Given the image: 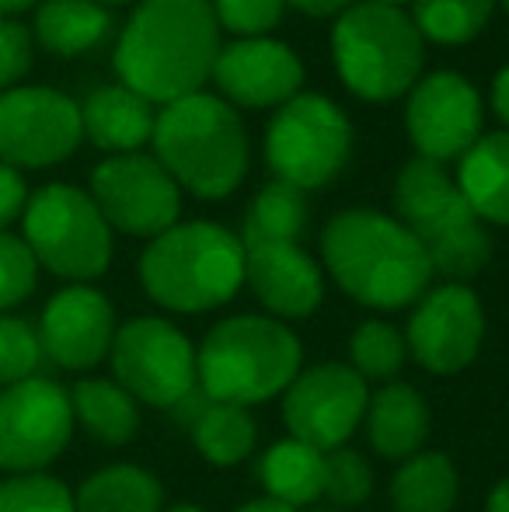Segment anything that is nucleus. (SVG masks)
Returning <instances> with one entry per match:
<instances>
[{
  "label": "nucleus",
  "mask_w": 509,
  "mask_h": 512,
  "mask_svg": "<svg viewBox=\"0 0 509 512\" xmlns=\"http://www.w3.org/2000/svg\"><path fill=\"white\" fill-rule=\"evenodd\" d=\"M220 46L210 0H140L123 25L112 67L119 84L150 105H171L203 91Z\"/></svg>",
  "instance_id": "nucleus-1"
},
{
  "label": "nucleus",
  "mask_w": 509,
  "mask_h": 512,
  "mask_svg": "<svg viewBox=\"0 0 509 512\" xmlns=\"http://www.w3.org/2000/svg\"><path fill=\"white\" fill-rule=\"evenodd\" d=\"M321 262L346 297L370 310H401L433 283L419 237L377 209H342L321 230Z\"/></svg>",
  "instance_id": "nucleus-2"
},
{
  "label": "nucleus",
  "mask_w": 509,
  "mask_h": 512,
  "mask_svg": "<svg viewBox=\"0 0 509 512\" xmlns=\"http://www.w3.org/2000/svg\"><path fill=\"white\" fill-rule=\"evenodd\" d=\"M150 147L178 189L210 203L231 196L252 164V143L238 108L210 91L161 105Z\"/></svg>",
  "instance_id": "nucleus-3"
},
{
  "label": "nucleus",
  "mask_w": 509,
  "mask_h": 512,
  "mask_svg": "<svg viewBox=\"0 0 509 512\" xmlns=\"http://www.w3.org/2000/svg\"><path fill=\"white\" fill-rule=\"evenodd\" d=\"M140 286L175 314L217 310L245 286V244L213 220H178L143 248Z\"/></svg>",
  "instance_id": "nucleus-4"
},
{
  "label": "nucleus",
  "mask_w": 509,
  "mask_h": 512,
  "mask_svg": "<svg viewBox=\"0 0 509 512\" xmlns=\"http://www.w3.org/2000/svg\"><path fill=\"white\" fill-rule=\"evenodd\" d=\"M300 370V338L283 321L262 314L224 317L196 349V373L206 398L238 408L283 398Z\"/></svg>",
  "instance_id": "nucleus-5"
},
{
  "label": "nucleus",
  "mask_w": 509,
  "mask_h": 512,
  "mask_svg": "<svg viewBox=\"0 0 509 512\" xmlns=\"http://www.w3.org/2000/svg\"><path fill=\"white\" fill-rule=\"evenodd\" d=\"M332 63L349 95L387 105L426 74V39L405 7L356 0L332 25Z\"/></svg>",
  "instance_id": "nucleus-6"
},
{
  "label": "nucleus",
  "mask_w": 509,
  "mask_h": 512,
  "mask_svg": "<svg viewBox=\"0 0 509 512\" xmlns=\"http://www.w3.org/2000/svg\"><path fill=\"white\" fill-rule=\"evenodd\" d=\"M394 220L426 248L433 272L447 283L478 276L492 258V237L457 189V178L426 157H412L394 178Z\"/></svg>",
  "instance_id": "nucleus-7"
},
{
  "label": "nucleus",
  "mask_w": 509,
  "mask_h": 512,
  "mask_svg": "<svg viewBox=\"0 0 509 512\" xmlns=\"http://www.w3.org/2000/svg\"><path fill=\"white\" fill-rule=\"evenodd\" d=\"M21 230L39 269L67 283H91L109 272L112 227L91 192L77 185L53 182L35 189L21 213Z\"/></svg>",
  "instance_id": "nucleus-8"
},
{
  "label": "nucleus",
  "mask_w": 509,
  "mask_h": 512,
  "mask_svg": "<svg viewBox=\"0 0 509 512\" xmlns=\"http://www.w3.org/2000/svg\"><path fill=\"white\" fill-rule=\"evenodd\" d=\"M353 154V122L328 95L300 91L276 108L265 129V161L276 182L293 189H325Z\"/></svg>",
  "instance_id": "nucleus-9"
},
{
  "label": "nucleus",
  "mask_w": 509,
  "mask_h": 512,
  "mask_svg": "<svg viewBox=\"0 0 509 512\" xmlns=\"http://www.w3.org/2000/svg\"><path fill=\"white\" fill-rule=\"evenodd\" d=\"M112 373L136 405L171 411L199 387L196 345L168 317H133L112 342Z\"/></svg>",
  "instance_id": "nucleus-10"
},
{
  "label": "nucleus",
  "mask_w": 509,
  "mask_h": 512,
  "mask_svg": "<svg viewBox=\"0 0 509 512\" xmlns=\"http://www.w3.org/2000/svg\"><path fill=\"white\" fill-rule=\"evenodd\" d=\"M84 143L81 105L42 84L0 95V164L14 171L56 168Z\"/></svg>",
  "instance_id": "nucleus-11"
},
{
  "label": "nucleus",
  "mask_w": 509,
  "mask_h": 512,
  "mask_svg": "<svg viewBox=\"0 0 509 512\" xmlns=\"http://www.w3.org/2000/svg\"><path fill=\"white\" fill-rule=\"evenodd\" d=\"M70 391L49 377H28L0 391V471L42 474L74 436Z\"/></svg>",
  "instance_id": "nucleus-12"
},
{
  "label": "nucleus",
  "mask_w": 509,
  "mask_h": 512,
  "mask_svg": "<svg viewBox=\"0 0 509 512\" xmlns=\"http://www.w3.org/2000/svg\"><path fill=\"white\" fill-rule=\"evenodd\" d=\"M91 199L102 209L112 234L154 241L182 216V189L157 157L119 154L91 171Z\"/></svg>",
  "instance_id": "nucleus-13"
},
{
  "label": "nucleus",
  "mask_w": 509,
  "mask_h": 512,
  "mask_svg": "<svg viewBox=\"0 0 509 512\" xmlns=\"http://www.w3.org/2000/svg\"><path fill=\"white\" fill-rule=\"evenodd\" d=\"M370 387L353 366L318 363L300 370L283 394V422L293 439L332 453L363 425Z\"/></svg>",
  "instance_id": "nucleus-14"
},
{
  "label": "nucleus",
  "mask_w": 509,
  "mask_h": 512,
  "mask_svg": "<svg viewBox=\"0 0 509 512\" xmlns=\"http://www.w3.org/2000/svg\"><path fill=\"white\" fill-rule=\"evenodd\" d=\"M485 105L478 88L457 70H429L408 91L405 129L426 161H461L482 140Z\"/></svg>",
  "instance_id": "nucleus-15"
},
{
  "label": "nucleus",
  "mask_w": 509,
  "mask_h": 512,
  "mask_svg": "<svg viewBox=\"0 0 509 512\" xmlns=\"http://www.w3.org/2000/svg\"><path fill=\"white\" fill-rule=\"evenodd\" d=\"M485 338V310L475 290L464 283H443L415 300L405 345L422 370L436 377L461 373L475 363Z\"/></svg>",
  "instance_id": "nucleus-16"
},
{
  "label": "nucleus",
  "mask_w": 509,
  "mask_h": 512,
  "mask_svg": "<svg viewBox=\"0 0 509 512\" xmlns=\"http://www.w3.org/2000/svg\"><path fill=\"white\" fill-rule=\"evenodd\" d=\"M35 331H39L42 359L70 373L95 370L116 342V307L95 286L70 283L42 307Z\"/></svg>",
  "instance_id": "nucleus-17"
},
{
  "label": "nucleus",
  "mask_w": 509,
  "mask_h": 512,
  "mask_svg": "<svg viewBox=\"0 0 509 512\" xmlns=\"http://www.w3.org/2000/svg\"><path fill=\"white\" fill-rule=\"evenodd\" d=\"M304 77V60L297 56V49L258 35V39H234L220 46L210 81L217 84L227 105L262 112L297 98Z\"/></svg>",
  "instance_id": "nucleus-18"
},
{
  "label": "nucleus",
  "mask_w": 509,
  "mask_h": 512,
  "mask_svg": "<svg viewBox=\"0 0 509 512\" xmlns=\"http://www.w3.org/2000/svg\"><path fill=\"white\" fill-rule=\"evenodd\" d=\"M245 286L283 324L311 317L325 300V272L300 244L245 248Z\"/></svg>",
  "instance_id": "nucleus-19"
},
{
  "label": "nucleus",
  "mask_w": 509,
  "mask_h": 512,
  "mask_svg": "<svg viewBox=\"0 0 509 512\" xmlns=\"http://www.w3.org/2000/svg\"><path fill=\"white\" fill-rule=\"evenodd\" d=\"M171 415L189 432L196 450L203 453V460H210V464L234 467L252 457L258 429H255V418L248 415V408L213 401V398H206L203 387H196V391L185 394V398L171 408Z\"/></svg>",
  "instance_id": "nucleus-20"
},
{
  "label": "nucleus",
  "mask_w": 509,
  "mask_h": 512,
  "mask_svg": "<svg viewBox=\"0 0 509 512\" xmlns=\"http://www.w3.org/2000/svg\"><path fill=\"white\" fill-rule=\"evenodd\" d=\"M154 122V105L136 91H129L126 84L98 88L81 102L84 140H91L109 157L140 154L143 143H150V136H154Z\"/></svg>",
  "instance_id": "nucleus-21"
},
{
  "label": "nucleus",
  "mask_w": 509,
  "mask_h": 512,
  "mask_svg": "<svg viewBox=\"0 0 509 512\" xmlns=\"http://www.w3.org/2000/svg\"><path fill=\"white\" fill-rule=\"evenodd\" d=\"M367 439L381 457L387 460H408L422 453L429 439V408L422 394L405 380H391L370 398L367 415Z\"/></svg>",
  "instance_id": "nucleus-22"
},
{
  "label": "nucleus",
  "mask_w": 509,
  "mask_h": 512,
  "mask_svg": "<svg viewBox=\"0 0 509 512\" xmlns=\"http://www.w3.org/2000/svg\"><path fill=\"white\" fill-rule=\"evenodd\" d=\"M457 189L482 223L509 227V129L482 133L461 157Z\"/></svg>",
  "instance_id": "nucleus-23"
},
{
  "label": "nucleus",
  "mask_w": 509,
  "mask_h": 512,
  "mask_svg": "<svg viewBox=\"0 0 509 512\" xmlns=\"http://www.w3.org/2000/svg\"><path fill=\"white\" fill-rule=\"evenodd\" d=\"M112 14L95 0H42L35 7L32 39L46 53L74 60L98 46L109 35Z\"/></svg>",
  "instance_id": "nucleus-24"
},
{
  "label": "nucleus",
  "mask_w": 509,
  "mask_h": 512,
  "mask_svg": "<svg viewBox=\"0 0 509 512\" xmlns=\"http://www.w3.org/2000/svg\"><path fill=\"white\" fill-rule=\"evenodd\" d=\"M258 478H262L269 499L290 509H307L325 495V453L286 436L262 453Z\"/></svg>",
  "instance_id": "nucleus-25"
},
{
  "label": "nucleus",
  "mask_w": 509,
  "mask_h": 512,
  "mask_svg": "<svg viewBox=\"0 0 509 512\" xmlns=\"http://www.w3.org/2000/svg\"><path fill=\"white\" fill-rule=\"evenodd\" d=\"M77 512H164V485L136 464H109L74 492Z\"/></svg>",
  "instance_id": "nucleus-26"
},
{
  "label": "nucleus",
  "mask_w": 509,
  "mask_h": 512,
  "mask_svg": "<svg viewBox=\"0 0 509 512\" xmlns=\"http://www.w3.org/2000/svg\"><path fill=\"white\" fill-rule=\"evenodd\" d=\"M461 492L457 467L447 453L422 450L401 460L391 478V506L394 512H450Z\"/></svg>",
  "instance_id": "nucleus-27"
},
{
  "label": "nucleus",
  "mask_w": 509,
  "mask_h": 512,
  "mask_svg": "<svg viewBox=\"0 0 509 512\" xmlns=\"http://www.w3.org/2000/svg\"><path fill=\"white\" fill-rule=\"evenodd\" d=\"M74 422L84 425V432L109 446H123L140 432V405L116 384V380L84 377L70 391Z\"/></svg>",
  "instance_id": "nucleus-28"
},
{
  "label": "nucleus",
  "mask_w": 509,
  "mask_h": 512,
  "mask_svg": "<svg viewBox=\"0 0 509 512\" xmlns=\"http://www.w3.org/2000/svg\"><path fill=\"white\" fill-rule=\"evenodd\" d=\"M307 230V199L300 189L283 182H272L255 192V199L245 209L241 223V244L258 248V244H300Z\"/></svg>",
  "instance_id": "nucleus-29"
},
{
  "label": "nucleus",
  "mask_w": 509,
  "mask_h": 512,
  "mask_svg": "<svg viewBox=\"0 0 509 512\" xmlns=\"http://www.w3.org/2000/svg\"><path fill=\"white\" fill-rule=\"evenodd\" d=\"M499 0H412L419 35L436 46H468L489 28Z\"/></svg>",
  "instance_id": "nucleus-30"
},
{
  "label": "nucleus",
  "mask_w": 509,
  "mask_h": 512,
  "mask_svg": "<svg viewBox=\"0 0 509 512\" xmlns=\"http://www.w3.org/2000/svg\"><path fill=\"white\" fill-rule=\"evenodd\" d=\"M349 356H353V370L363 380H387L391 384L398 377V370L408 359V345L394 324L387 321H363L349 338Z\"/></svg>",
  "instance_id": "nucleus-31"
},
{
  "label": "nucleus",
  "mask_w": 509,
  "mask_h": 512,
  "mask_svg": "<svg viewBox=\"0 0 509 512\" xmlns=\"http://www.w3.org/2000/svg\"><path fill=\"white\" fill-rule=\"evenodd\" d=\"M0 512H77L74 492L53 474H11L0 481Z\"/></svg>",
  "instance_id": "nucleus-32"
},
{
  "label": "nucleus",
  "mask_w": 509,
  "mask_h": 512,
  "mask_svg": "<svg viewBox=\"0 0 509 512\" xmlns=\"http://www.w3.org/2000/svg\"><path fill=\"white\" fill-rule=\"evenodd\" d=\"M39 363L42 345L35 324H28L25 317L0 314V391L39 377Z\"/></svg>",
  "instance_id": "nucleus-33"
},
{
  "label": "nucleus",
  "mask_w": 509,
  "mask_h": 512,
  "mask_svg": "<svg viewBox=\"0 0 509 512\" xmlns=\"http://www.w3.org/2000/svg\"><path fill=\"white\" fill-rule=\"evenodd\" d=\"M374 492V474L370 464L356 450H339L325 453V499L335 509H356L370 499Z\"/></svg>",
  "instance_id": "nucleus-34"
},
{
  "label": "nucleus",
  "mask_w": 509,
  "mask_h": 512,
  "mask_svg": "<svg viewBox=\"0 0 509 512\" xmlns=\"http://www.w3.org/2000/svg\"><path fill=\"white\" fill-rule=\"evenodd\" d=\"M39 286V262L25 237L0 230V314L21 307Z\"/></svg>",
  "instance_id": "nucleus-35"
},
{
  "label": "nucleus",
  "mask_w": 509,
  "mask_h": 512,
  "mask_svg": "<svg viewBox=\"0 0 509 512\" xmlns=\"http://www.w3.org/2000/svg\"><path fill=\"white\" fill-rule=\"evenodd\" d=\"M210 7L217 14L220 32L227 28L238 39H258L283 21L286 0H210Z\"/></svg>",
  "instance_id": "nucleus-36"
},
{
  "label": "nucleus",
  "mask_w": 509,
  "mask_h": 512,
  "mask_svg": "<svg viewBox=\"0 0 509 512\" xmlns=\"http://www.w3.org/2000/svg\"><path fill=\"white\" fill-rule=\"evenodd\" d=\"M35 63V39L32 28L14 18H0V95L21 88Z\"/></svg>",
  "instance_id": "nucleus-37"
},
{
  "label": "nucleus",
  "mask_w": 509,
  "mask_h": 512,
  "mask_svg": "<svg viewBox=\"0 0 509 512\" xmlns=\"http://www.w3.org/2000/svg\"><path fill=\"white\" fill-rule=\"evenodd\" d=\"M28 185H25V175L7 164H0V230H7L14 220H21L25 213V203H28Z\"/></svg>",
  "instance_id": "nucleus-38"
},
{
  "label": "nucleus",
  "mask_w": 509,
  "mask_h": 512,
  "mask_svg": "<svg viewBox=\"0 0 509 512\" xmlns=\"http://www.w3.org/2000/svg\"><path fill=\"white\" fill-rule=\"evenodd\" d=\"M356 0H286V7L307 14V18H339L353 7Z\"/></svg>",
  "instance_id": "nucleus-39"
},
{
  "label": "nucleus",
  "mask_w": 509,
  "mask_h": 512,
  "mask_svg": "<svg viewBox=\"0 0 509 512\" xmlns=\"http://www.w3.org/2000/svg\"><path fill=\"white\" fill-rule=\"evenodd\" d=\"M492 112L499 115V122L509 129V63L503 70H499L496 77H492Z\"/></svg>",
  "instance_id": "nucleus-40"
},
{
  "label": "nucleus",
  "mask_w": 509,
  "mask_h": 512,
  "mask_svg": "<svg viewBox=\"0 0 509 512\" xmlns=\"http://www.w3.org/2000/svg\"><path fill=\"white\" fill-rule=\"evenodd\" d=\"M485 512H509V478H503L496 488H492L489 506H485Z\"/></svg>",
  "instance_id": "nucleus-41"
},
{
  "label": "nucleus",
  "mask_w": 509,
  "mask_h": 512,
  "mask_svg": "<svg viewBox=\"0 0 509 512\" xmlns=\"http://www.w3.org/2000/svg\"><path fill=\"white\" fill-rule=\"evenodd\" d=\"M238 512H297V509H290V506H283V502H276V499H269V495H262V499H252V502H245Z\"/></svg>",
  "instance_id": "nucleus-42"
},
{
  "label": "nucleus",
  "mask_w": 509,
  "mask_h": 512,
  "mask_svg": "<svg viewBox=\"0 0 509 512\" xmlns=\"http://www.w3.org/2000/svg\"><path fill=\"white\" fill-rule=\"evenodd\" d=\"M39 4L42 0H0V18H14V14H25Z\"/></svg>",
  "instance_id": "nucleus-43"
},
{
  "label": "nucleus",
  "mask_w": 509,
  "mask_h": 512,
  "mask_svg": "<svg viewBox=\"0 0 509 512\" xmlns=\"http://www.w3.org/2000/svg\"><path fill=\"white\" fill-rule=\"evenodd\" d=\"M164 512H203L199 506H189V502H182V506H171V509H164Z\"/></svg>",
  "instance_id": "nucleus-44"
},
{
  "label": "nucleus",
  "mask_w": 509,
  "mask_h": 512,
  "mask_svg": "<svg viewBox=\"0 0 509 512\" xmlns=\"http://www.w3.org/2000/svg\"><path fill=\"white\" fill-rule=\"evenodd\" d=\"M307 512H342V509H335V506H318V502H314V506H307Z\"/></svg>",
  "instance_id": "nucleus-45"
},
{
  "label": "nucleus",
  "mask_w": 509,
  "mask_h": 512,
  "mask_svg": "<svg viewBox=\"0 0 509 512\" xmlns=\"http://www.w3.org/2000/svg\"><path fill=\"white\" fill-rule=\"evenodd\" d=\"M377 4H391V7H405V4H412V0H377Z\"/></svg>",
  "instance_id": "nucleus-46"
},
{
  "label": "nucleus",
  "mask_w": 509,
  "mask_h": 512,
  "mask_svg": "<svg viewBox=\"0 0 509 512\" xmlns=\"http://www.w3.org/2000/svg\"><path fill=\"white\" fill-rule=\"evenodd\" d=\"M95 4H102V7H109V4H129V0H95Z\"/></svg>",
  "instance_id": "nucleus-47"
},
{
  "label": "nucleus",
  "mask_w": 509,
  "mask_h": 512,
  "mask_svg": "<svg viewBox=\"0 0 509 512\" xmlns=\"http://www.w3.org/2000/svg\"><path fill=\"white\" fill-rule=\"evenodd\" d=\"M499 7H503V11L509 14V0H499Z\"/></svg>",
  "instance_id": "nucleus-48"
}]
</instances>
